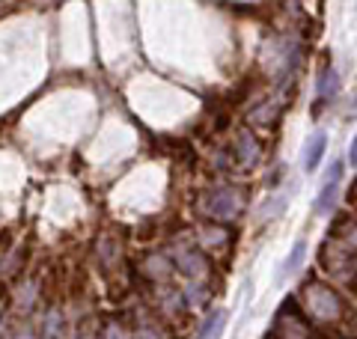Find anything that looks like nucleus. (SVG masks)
Wrapping results in <instances>:
<instances>
[{
	"mask_svg": "<svg viewBox=\"0 0 357 339\" xmlns=\"http://www.w3.org/2000/svg\"><path fill=\"white\" fill-rule=\"evenodd\" d=\"M319 265L333 277H351L357 268V223L349 218H340L333 223L325 247L319 253Z\"/></svg>",
	"mask_w": 357,
	"mask_h": 339,
	"instance_id": "nucleus-1",
	"label": "nucleus"
},
{
	"mask_svg": "<svg viewBox=\"0 0 357 339\" xmlns=\"http://www.w3.org/2000/svg\"><path fill=\"white\" fill-rule=\"evenodd\" d=\"M244 202H248V190L241 185H220V188H211L208 194L199 199V209H203V214L211 220L229 223L244 211Z\"/></svg>",
	"mask_w": 357,
	"mask_h": 339,
	"instance_id": "nucleus-2",
	"label": "nucleus"
},
{
	"mask_svg": "<svg viewBox=\"0 0 357 339\" xmlns=\"http://www.w3.org/2000/svg\"><path fill=\"white\" fill-rule=\"evenodd\" d=\"M301 298H304V307L316 322H337L342 315V298L321 280H310Z\"/></svg>",
	"mask_w": 357,
	"mask_h": 339,
	"instance_id": "nucleus-3",
	"label": "nucleus"
},
{
	"mask_svg": "<svg viewBox=\"0 0 357 339\" xmlns=\"http://www.w3.org/2000/svg\"><path fill=\"white\" fill-rule=\"evenodd\" d=\"M271 336L274 339H310V324L304 315H301V307L295 301H286L280 307Z\"/></svg>",
	"mask_w": 357,
	"mask_h": 339,
	"instance_id": "nucleus-4",
	"label": "nucleus"
},
{
	"mask_svg": "<svg viewBox=\"0 0 357 339\" xmlns=\"http://www.w3.org/2000/svg\"><path fill=\"white\" fill-rule=\"evenodd\" d=\"M173 259L178 271L191 280V282H203L208 277V259L203 256V250H191V247H178L173 250Z\"/></svg>",
	"mask_w": 357,
	"mask_h": 339,
	"instance_id": "nucleus-5",
	"label": "nucleus"
},
{
	"mask_svg": "<svg viewBox=\"0 0 357 339\" xmlns=\"http://www.w3.org/2000/svg\"><path fill=\"white\" fill-rule=\"evenodd\" d=\"M232 158H236L238 170H253L256 164H259V155H262V143L253 137L250 131H241L236 137V146H232Z\"/></svg>",
	"mask_w": 357,
	"mask_h": 339,
	"instance_id": "nucleus-6",
	"label": "nucleus"
},
{
	"mask_svg": "<svg viewBox=\"0 0 357 339\" xmlns=\"http://www.w3.org/2000/svg\"><path fill=\"white\" fill-rule=\"evenodd\" d=\"M131 339H170V333H167V327L155 319L152 312L140 310L134 312V333Z\"/></svg>",
	"mask_w": 357,
	"mask_h": 339,
	"instance_id": "nucleus-7",
	"label": "nucleus"
},
{
	"mask_svg": "<svg viewBox=\"0 0 357 339\" xmlns=\"http://www.w3.org/2000/svg\"><path fill=\"white\" fill-rule=\"evenodd\" d=\"M340 176H342V164H331L328 176H325V188L319 190V199H316V214H328L333 209V199H337V190H340Z\"/></svg>",
	"mask_w": 357,
	"mask_h": 339,
	"instance_id": "nucleus-8",
	"label": "nucleus"
},
{
	"mask_svg": "<svg viewBox=\"0 0 357 339\" xmlns=\"http://www.w3.org/2000/svg\"><path fill=\"white\" fill-rule=\"evenodd\" d=\"M325 146H328L325 131H316V134H312V137L307 140V149H304V170H307V173H312V170L319 167L321 155H325Z\"/></svg>",
	"mask_w": 357,
	"mask_h": 339,
	"instance_id": "nucleus-9",
	"label": "nucleus"
},
{
	"mask_svg": "<svg viewBox=\"0 0 357 339\" xmlns=\"http://www.w3.org/2000/svg\"><path fill=\"white\" fill-rule=\"evenodd\" d=\"M98 256H102L105 271H116L119 268L122 250H119V241L114 239V235H102V241H98Z\"/></svg>",
	"mask_w": 357,
	"mask_h": 339,
	"instance_id": "nucleus-10",
	"label": "nucleus"
},
{
	"mask_svg": "<svg viewBox=\"0 0 357 339\" xmlns=\"http://www.w3.org/2000/svg\"><path fill=\"white\" fill-rule=\"evenodd\" d=\"M199 241H203L206 250L223 247L227 244V229H223V226H203V229H199Z\"/></svg>",
	"mask_w": 357,
	"mask_h": 339,
	"instance_id": "nucleus-11",
	"label": "nucleus"
},
{
	"mask_svg": "<svg viewBox=\"0 0 357 339\" xmlns=\"http://www.w3.org/2000/svg\"><path fill=\"white\" fill-rule=\"evenodd\" d=\"M337 89H340V75L328 66V69L319 75V96H321V101L331 98V96H337Z\"/></svg>",
	"mask_w": 357,
	"mask_h": 339,
	"instance_id": "nucleus-12",
	"label": "nucleus"
},
{
	"mask_svg": "<svg viewBox=\"0 0 357 339\" xmlns=\"http://www.w3.org/2000/svg\"><path fill=\"white\" fill-rule=\"evenodd\" d=\"M223 319H227V312H211L208 319L203 322V327H199V336H203V339H215V333L223 327Z\"/></svg>",
	"mask_w": 357,
	"mask_h": 339,
	"instance_id": "nucleus-13",
	"label": "nucleus"
},
{
	"mask_svg": "<svg viewBox=\"0 0 357 339\" xmlns=\"http://www.w3.org/2000/svg\"><path fill=\"white\" fill-rule=\"evenodd\" d=\"M304 250H307V244H304V241H298V244L292 247V253H289V259H286V265H283V274H280V277H289L301 262H304Z\"/></svg>",
	"mask_w": 357,
	"mask_h": 339,
	"instance_id": "nucleus-14",
	"label": "nucleus"
},
{
	"mask_svg": "<svg viewBox=\"0 0 357 339\" xmlns=\"http://www.w3.org/2000/svg\"><path fill=\"white\" fill-rule=\"evenodd\" d=\"M102 339H131V333L126 331L122 324H116V322H110L107 327H105V333H102Z\"/></svg>",
	"mask_w": 357,
	"mask_h": 339,
	"instance_id": "nucleus-15",
	"label": "nucleus"
},
{
	"mask_svg": "<svg viewBox=\"0 0 357 339\" xmlns=\"http://www.w3.org/2000/svg\"><path fill=\"white\" fill-rule=\"evenodd\" d=\"M349 155H351V158H349V161H351V164L357 167V137H354V143H351V152H349Z\"/></svg>",
	"mask_w": 357,
	"mask_h": 339,
	"instance_id": "nucleus-16",
	"label": "nucleus"
},
{
	"mask_svg": "<svg viewBox=\"0 0 357 339\" xmlns=\"http://www.w3.org/2000/svg\"><path fill=\"white\" fill-rule=\"evenodd\" d=\"M349 199H351L354 206H357V182H354V185H351V190H349Z\"/></svg>",
	"mask_w": 357,
	"mask_h": 339,
	"instance_id": "nucleus-17",
	"label": "nucleus"
}]
</instances>
